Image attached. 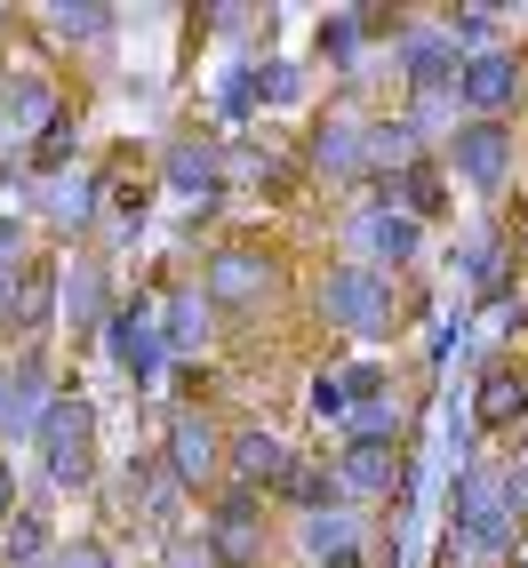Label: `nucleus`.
I'll return each instance as SVG.
<instances>
[{"label": "nucleus", "instance_id": "f257e3e1", "mask_svg": "<svg viewBox=\"0 0 528 568\" xmlns=\"http://www.w3.org/2000/svg\"><path fill=\"white\" fill-rule=\"evenodd\" d=\"M32 440H41V465H49L57 488H81V480L97 473V408H89L81 393H57Z\"/></svg>", "mask_w": 528, "mask_h": 568}, {"label": "nucleus", "instance_id": "f03ea898", "mask_svg": "<svg viewBox=\"0 0 528 568\" xmlns=\"http://www.w3.org/2000/svg\"><path fill=\"white\" fill-rule=\"evenodd\" d=\"M321 313L353 336H385L393 328V281L376 273V264H336L321 281Z\"/></svg>", "mask_w": 528, "mask_h": 568}, {"label": "nucleus", "instance_id": "7ed1b4c3", "mask_svg": "<svg viewBox=\"0 0 528 568\" xmlns=\"http://www.w3.org/2000/svg\"><path fill=\"white\" fill-rule=\"evenodd\" d=\"M457 104L473 121H497V112L520 104V57L512 49H473L465 57V81H457Z\"/></svg>", "mask_w": 528, "mask_h": 568}, {"label": "nucleus", "instance_id": "20e7f679", "mask_svg": "<svg viewBox=\"0 0 528 568\" xmlns=\"http://www.w3.org/2000/svg\"><path fill=\"white\" fill-rule=\"evenodd\" d=\"M448 161H457V176L473 184V193H497V184L512 176V129L505 121H457Z\"/></svg>", "mask_w": 528, "mask_h": 568}, {"label": "nucleus", "instance_id": "39448f33", "mask_svg": "<svg viewBox=\"0 0 528 568\" xmlns=\"http://www.w3.org/2000/svg\"><path fill=\"white\" fill-rule=\"evenodd\" d=\"M457 81H465V49L448 41V32H417V41H408V89H417V104L425 112L457 104Z\"/></svg>", "mask_w": 528, "mask_h": 568}, {"label": "nucleus", "instance_id": "423d86ee", "mask_svg": "<svg viewBox=\"0 0 528 568\" xmlns=\"http://www.w3.org/2000/svg\"><path fill=\"white\" fill-rule=\"evenodd\" d=\"M345 241L361 248V264H408V256H417V241H425V224L408 216V209H385V201H376V209H361V216L345 224Z\"/></svg>", "mask_w": 528, "mask_h": 568}, {"label": "nucleus", "instance_id": "0eeeda50", "mask_svg": "<svg viewBox=\"0 0 528 568\" xmlns=\"http://www.w3.org/2000/svg\"><path fill=\"white\" fill-rule=\"evenodd\" d=\"M161 353H169V328L144 313V305L112 313V361L129 368V385H161Z\"/></svg>", "mask_w": 528, "mask_h": 568}, {"label": "nucleus", "instance_id": "6e6552de", "mask_svg": "<svg viewBox=\"0 0 528 568\" xmlns=\"http://www.w3.org/2000/svg\"><path fill=\"white\" fill-rule=\"evenodd\" d=\"M313 161H321L328 184H376V176H368V169H376V136H368V121H328V129L313 136Z\"/></svg>", "mask_w": 528, "mask_h": 568}, {"label": "nucleus", "instance_id": "1a4fd4ad", "mask_svg": "<svg viewBox=\"0 0 528 568\" xmlns=\"http://www.w3.org/2000/svg\"><path fill=\"white\" fill-rule=\"evenodd\" d=\"M49 385H41V368L17 361V368H0V440H17V433H41V416H49Z\"/></svg>", "mask_w": 528, "mask_h": 568}, {"label": "nucleus", "instance_id": "9d476101", "mask_svg": "<svg viewBox=\"0 0 528 568\" xmlns=\"http://www.w3.org/2000/svg\"><path fill=\"white\" fill-rule=\"evenodd\" d=\"M336 480H345L353 497H393V488H408L393 440H345V465H336Z\"/></svg>", "mask_w": 528, "mask_h": 568}, {"label": "nucleus", "instance_id": "9b49d317", "mask_svg": "<svg viewBox=\"0 0 528 568\" xmlns=\"http://www.w3.org/2000/svg\"><path fill=\"white\" fill-rule=\"evenodd\" d=\"M169 465H176V480H209L216 473V425L201 408H176L169 416Z\"/></svg>", "mask_w": 528, "mask_h": 568}, {"label": "nucleus", "instance_id": "f8f14e48", "mask_svg": "<svg viewBox=\"0 0 528 568\" xmlns=\"http://www.w3.org/2000/svg\"><path fill=\"white\" fill-rule=\"evenodd\" d=\"M201 288L216 296V313H224V305H241V296L264 288V256H256V248H216V264H209V281H201Z\"/></svg>", "mask_w": 528, "mask_h": 568}, {"label": "nucleus", "instance_id": "ddd939ff", "mask_svg": "<svg viewBox=\"0 0 528 568\" xmlns=\"http://www.w3.org/2000/svg\"><path fill=\"white\" fill-rule=\"evenodd\" d=\"M233 473H241V488H256V480H281L288 488V448H281V433H241L233 440Z\"/></svg>", "mask_w": 528, "mask_h": 568}, {"label": "nucleus", "instance_id": "4468645a", "mask_svg": "<svg viewBox=\"0 0 528 568\" xmlns=\"http://www.w3.org/2000/svg\"><path fill=\"white\" fill-rule=\"evenodd\" d=\"M520 408H528V385H520L512 368H488V376H480V400H473V416H480L488 433H505V425H520Z\"/></svg>", "mask_w": 528, "mask_h": 568}, {"label": "nucleus", "instance_id": "2eb2a0df", "mask_svg": "<svg viewBox=\"0 0 528 568\" xmlns=\"http://www.w3.org/2000/svg\"><path fill=\"white\" fill-rule=\"evenodd\" d=\"M305 552L328 568V552L336 560H353V513L345 505H321V513H305Z\"/></svg>", "mask_w": 528, "mask_h": 568}, {"label": "nucleus", "instance_id": "dca6fc26", "mask_svg": "<svg viewBox=\"0 0 528 568\" xmlns=\"http://www.w3.org/2000/svg\"><path fill=\"white\" fill-rule=\"evenodd\" d=\"M209 313H216V296H209V288H184L176 313H169V345H176V353L201 345V336H209Z\"/></svg>", "mask_w": 528, "mask_h": 568}, {"label": "nucleus", "instance_id": "f3484780", "mask_svg": "<svg viewBox=\"0 0 528 568\" xmlns=\"http://www.w3.org/2000/svg\"><path fill=\"white\" fill-rule=\"evenodd\" d=\"M169 176H176V193H216V153L176 144V153H169Z\"/></svg>", "mask_w": 528, "mask_h": 568}, {"label": "nucleus", "instance_id": "a211bd4d", "mask_svg": "<svg viewBox=\"0 0 528 568\" xmlns=\"http://www.w3.org/2000/svg\"><path fill=\"white\" fill-rule=\"evenodd\" d=\"M248 513H256V497L241 488V497L224 505V520H216V552H224V560H248Z\"/></svg>", "mask_w": 528, "mask_h": 568}, {"label": "nucleus", "instance_id": "6ab92c4d", "mask_svg": "<svg viewBox=\"0 0 528 568\" xmlns=\"http://www.w3.org/2000/svg\"><path fill=\"white\" fill-rule=\"evenodd\" d=\"M313 416H328V425H353V376H345V368H328L321 385H313Z\"/></svg>", "mask_w": 528, "mask_h": 568}, {"label": "nucleus", "instance_id": "aec40b11", "mask_svg": "<svg viewBox=\"0 0 528 568\" xmlns=\"http://www.w3.org/2000/svg\"><path fill=\"white\" fill-rule=\"evenodd\" d=\"M353 440H400V400H361L353 408Z\"/></svg>", "mask_w": 528, "mask_h": 568}, {"label": "nucleus", "instance_id": "412c9836", "mask_svg": "<svg viewBox=\"0 0 528 568\" xmlns=\"http://www.w3.org/2000/svg\"><path fill=\"white\" fill-rule=\"evenodd\" d=\"M361 24H368V17H328V24H321V57H328V64H361V57H353V49H361Z\"/></svg>", "mask_w": 528, "mask_h": 568}, {"label": "nucleus", "instance_id": "4be33fe9", "mask_svg": "<svg viewBox=\"0 0 528 568\" xmlns=\"http://www.w3.org/2000/svg\"><path fill=\"white\" fill-rule=\"evenodd\" d=\"M497 264H505V241L480 233V241L465 248V281H488V296H497Z\"/></svg>", "mask_w": 528, "mask_h": 568}, {"label": "nucleus", "instance_id": "5701e85b", "mask_svg": "<svg viewBox=\"0 0 528 568\" xmlns=\"http://www.w3.org/2000/svg\"><path fill=\"white\" fill-rule=\"evenodd\" d=\"M248 104H256V64L224 72V121H248Z\"/></svg>", "mask_w": 528, "mask_h": 568}, {"label": "nucleus", "instance_id": "b1692460", "mask_svg": "<svg viewBox=\"0 0 528 568\" xmlns=\"http://www.w3.org/2000/svg\"><path fill=\"white\" fill-rule=\"evenodd\" d=\"M296 89H305V81H296V64H256V97L264 104H288Z\"/></svg>", "mask_w": 528, "mask_h": 568}, {"label": "nucleus", "instance_id": "393cba45", "mask_svg": "<svg viewBox=\"0 0 528 568\" xmlns=\"http://www.w3.org/2000/svg\"><path fill=\"white\" fill-rule=\"evenodd\" d=\"M17 321H24V328H41V321H49V273H32V281L17 288Z\"/></svg>", "mask_w": 528, "mask_h": 568}, {"label": "nucleus", "instance_id": "a878e982", "mask_svg": "<svg viewBox=\"0 0 528 568\" xmlns=\"http://www.w3.org/2000/svg\"><path fill=\"white\" fill-rule=\"evenodd\" d=\"M49 209H57V216H72V224H81V216H89V184H81V176H72V193H64V184H57V193H49Z\"/></svg>", "mask_w": 528, "mask_h": 568}, {"label": "nucleus", "instance_id": "bb28decb", "mask_svg": "<svg viewBox=\"0 0 528 568\" xmlns=\"http://www.w3.org/2000/svg\"><path fill=\"white\" fill-rule=\"evenodd\" d=\"M41 537H49V528H41V520H17V537H9V560L24 568L32 552H41Z\"/></svg>", "mask_w": 528, "mask_h": 568}, {"label": "nucleus", "instance_id": "cd10ccee", "mask_svg": "<svg viewBox=\"0 0 528 568\" xmlns=\"http://www.w3.org/2000/svg\"><path fill=\"white\" fill-rule=\"evenodd\" d=\"M505 497H512V537L528 545V480H512V473H505Z\"/></svg>", "mask_w": 528, "mask_h": 568}, {"label": "nucleus", "instance_id": "c85d7f7f", "mask_svg": "<svg viewBox=\"0 0 528 568\" xmlns=\"http://www.w3.org/2000/svg\"><path fill=\"white\" fill-rule=\"evenodd\" d=\"M17 264H24V233H17L9 216H0V273H17Z\"/></svg>", "mask_w": 528, "mask_h": 568}, {"label": "nucleus", "instance_id": "c756f323", "mask_svg": "<svg viewBox=\"0 0 528 568\" xmlns=\"http://www.w3.org/2000/svg\"><path fill=\"white\" fill-rule=\"evenodd\" d=\"M49 24H57V32H97V24H104V17H97V9H57V17H49Z\"/></svg>", "mask_w": 528, "mask_h": 568}, {"label": "nucleus", "instance_id": "7c9ffc66", "mask_svg": "<svg viewBox=\"0 0 528 568\" xmlns=\"http://www.w3.org/2000/svg\"><path fill=\"white\" fill-rule=\"evenodd\" d=\"M169 568H216V545H176Z\"/></svg>", "mask_w": 528, "mask_h": 568}, {"label": "nucleus", "instance_id": "2f4dec72", "mask_svg": "<svg viewBox=\"0 0 528 568\" xmlns=\"http://www.w3.org/2000/svg\"><path fill=\"white\" fill-rule=\"evenodd\" d=\"M57 568H104V560H97V552H89V545H81V552H64V560H57Z\"/></svg>", "mask_w": 528, "mask_h": 568}, {"label": "nucleus", "instance_id": "473e14b6", "mask_svg": "<svg viewBox=\"0 0 528 568\" xmlns=\"http://www.w3.org/2000/svg\"><path fill=\"white\" fill-rule=\"evenodd\" d=\"M17 505V480H9V465H0V513H9Z\"/></svg>", "mask_w": 528, "mask_h": 568}]
</instances>
